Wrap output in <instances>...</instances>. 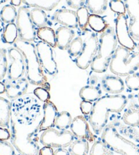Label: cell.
<instances>
[{
  "label": "cell",
  "mask_w": 139,
  "mask_h": 155,
  "mask_svg": "<svg viewBox=\"0 0 139 155\" xmlns=\"http://www.w3.org/2000/svg\"><path fill=\"white\" fill-rule=\"evenodd\" d=\"M17 16L18 11L16 10L15 6L11 4L5 5L0 11V18L3 23L7 25L14 23L16 20Z\"/></svg>",
  "instance_id": "29"
},
{
  "label": "cell",
  "mask_w": 139,
  "mask_h": 155,
  "mask_svg": "<svg viewBox=\"0 0 139 155\" xmlns=\"http://www.w3.org/2000/svg\"><path fill=\"white\" fill-rule=\"evenodd\" d=\"M22 2L27 6L52 11L59 4L61 0H22Z\"/></svg>",
  "instance_id": "24"
},
{
  "label": "cell",
  "mask_w": 139,
  "mask_h": 155,
  "mask_svg": "<svg viewBox=\"0 0 139 155\" xmlns=\"http://www.w3.org/2000/svg\"><path fill=\"white\" fill-rule=\"evenodd\" d=\"M5 86V93L10 99L15 100L25 95L29 87V81L25 78L17 80H4Z\"/></svg>",
  "instance_id": "16"
},
{
  "label": "cell",
  "mask_w": 139,
  "mask_h": 155,
  "mask_svg": "<svg viewBox=\"0 0 139 155\" xmlns=\"http://www.w3.org/2000/svg\"><path fill=\"white\" fill-rule=\"evenodd\" d=\"M16 25L18 31V39L29 42H33L35 40L37 31L31 18L29 8L27 5L18 8Z\"/></svg>",
  "instance_id": "10"
},
{
  "label": "cell",
  "mask_w": 139,
  "mask_h": 155,
  "mask_svg": "<svg viewBox=\"0 0 139 155\" xmlns=\"http://www.w3.org/2000/svg\"><path fill=\"white\" fill-rule=\"evenodd\" d=\"M72 116L71 114L66 111L60 112L58 114L55 120L54 127L58 130H68L71 125Z\"/></svg>",
  "instance_id": "30"
},
{
  "label": "cell",
  "mask_w": 139,
  "mask_h": 155,
  "mask_svg": "<svg viewBox=\"0 0 139 155\" xmlns=\"http://www.w3.org/2000/svg\"><path fill=\"white\" fill-rule=\"evenodd\" d=\"M13 46L18 49L24 58L26 65L25 73L29 82L33 85L43 87L50 91V84L39 60L35 44L18 38L13 44Z\"/></svg>",
  "instance_id": "3"
},
{
  "label": "cell",
  "mask_w": 139,
  "mask_h": 155,
  "mask_svg": "<svg viewBox=\"0 0 139 155\" xmlns=\"http://www.w3.org/2000/svg\"><path fill=\"white\" fill-rule=\"evenodd\" d=\"M93 108V104L92 102L87 101H82L80 103V110L83 114L86 116H89Z\"/></svg>",
  "instance_id": "41"
},
{
  "label": "cell",
  "mask_w": 139,
  "mask_h": 155,
  "mask_svg": "<svg viewBox=\"0 0 139 155\" xmlns=\"http://www.w3.org/2000/svg\"><path fill=\"white\" fill-rule=\"evenodd\" d=\"M70 129L79 139L86 140L90 143H94L96 140V136L91 131L89 123L83 116H77L73 119Z\"/></svg>",
  "instance_id": "15"
},
{
  "label": "cell",
  "mask_w": 139,
  "mask_h": 155,
  "mask_svg": "<svg viewBox=\"0 0 139 155\" xmlns=\"http://www.w3.org/2000/svg\"><path fill=\"white\" fill-rule=\"evenodd\" d=\"M66 2L70 8L78 10L79 8L84 6L86 0H66Z\"/></svg>",
  "instance_id": "42"
},
{
  "label": "cell",
  "mask_w": 139,
  "mask_h": 155,
  "mask_svg": "<svg viewBox=\"0 0 139 155\" xmlns=\"http://www.w3.org/2000/svg\"><path fill=\"white\" fill-rule=\"evenodd\" d=\"M122 120L126 125L135 127L139 125V106L132 102L128 108L125 110Z\"/></svg>",
  "instance_id": "21"
},
{
  "label": "cell",
  "mask_w": 139,
  "mask_h": 155,
  "mask_svg": "<svg viewBox=\"0 0 139 155\" xmlns=\"http://www.w3.org/2000/svg\"><path fill=\"white\" fill-rule=\"evenodd\" d=\"M9 139H10V130L0 127V140H8Z\"/></svg>",
  "instance_id": "43"
},
{
  "label": "cell",
  "mask_w": 139,
  "mask_h": 155,
  "mask_svg": "<svg viewBox=\"0 0 139 155\" xmlns=\"http://www.w3.org/2000/svg\"><path fill=\"white\" fill-rule=\"evenodd\" d=\"M118 44L115 29L108 25L100 35L99 50L90 65L91 70L96 73L105 72L109 67Z\"/></svg>",
  "instance_id": "4"
},
{
  "label": "cell",
  "mask_w": 139,
  "mask_h": 155,
  "mask_svg": "<svg viewBox=\"0 0 139 155\" xmlns=\"http://www.w3.org/2000/svg\"><path fill=\"white\" fill-rule=\"evenodd\" d=\"M4 29H5L4 23H3L2 19L0 18V40H2V38H3V34H4Z\"/></svg>",
  "instance_id": "46"
},
{
  "label": "cell",
  "mask_w": 139,
  "mask_h": 155,
  "mask_svg": "<svg viewBox=\"0 0 139 155\" xmlns=\"http://www.w3.org/2000/svg\"><path fill=\"white\" fill-rule=\"evenodd\" d=\"M43 118L40 121V132L54 128L56 118L58 114V109L50 100L44 102L43 104Z\"/></svg>",
  "instance_id": "17"
},
{
  "label": "cell",
  "mask_w": 139,
  "mask_h": 155,
  "mask_svg": "<svg viewBox=\"0 0 139 155\" xmlns=\"http://www.w3.org/2000/svg\"><path fill=\"white\" fill-rule=\"evenodd\" d=\"M7 51L4 48H0V82L4 80L8 71Z\"/></svg>",
  "instance_id": "36"
},
{
  "label": "cell",
  "mask_w": 139,
  "mask_h": 155,
  "mask_svg": "<svg viewBox=\"0 0 139 155\" xmlns=\"http://www.w3.org/2000/svg\"><path fill=\"white\" fill-rule=\"evenodd\" d=\"M101 87L105 92L111 95H118L125 89V84L120 76L107 74L101 79Z\"/></svg>",
  "instance_id": "18"
},
{
  "label": "cell",
  "mask_w": 139,
  "mask_h": 155,
  "mask_svg": "<svg viewBox=\"0 0 139 155\" xmlns=\"http://www.w3.org/2000/svg\"><path fill=\"white\" fill-rule=\"evenodd\" d=\"M125 84L128 89L134 91L139 90V73L134 72L126 77Z\"/></svg>",
  "instance_id": "37"
},
{
  "label": "cell",
  "mask_w": 139,
  "mask_h": 155,
  "mask_svg": "<svg viewBox=\"0 0 139 155\" xmlns=\"http://www.w3.org/2000/svg\"><path fill=\"white\" fill-rule=\"evenodd\" d=\"M81 37L83 41V49L74 61L79 68L86 70L90 66L98 52L99 39L95 31L88 28L82 31Z\"/></svg>",
  "instance_id": "7"
},
{
  "label": "cell",
  "mask_w": 139,
  "mask_h": 155,
  "mask_svg": "<svg viewBox=\"0 0 139 155\" xmlns=\"http://www.w3.org/2000/svg\"><path fill=\"white\" fill-rule=\"evenodd\" d=\"M35 46L39 60L44 71L50 76L56 75L58 73V68L54 58L52 47L43 41H38Z\"/></svg>",
  "instance_id": "12"
},
{
  "label": "cell",
  "mask_w": 139,
  "mask_h": 155,
  "mask_svg": "<svg viewBox=\"0 0 139 155\" xmlns=\"http://www.w3.org/2000/svg\"><path fill=\"white\" fill-rule=\"evenodd\" d=\"M0 155H15V148L6 140H0Z\"/></svg>",
  "instance_id": "39"
},
{
  "label": "cell",
  "mask_w": 139,
  "mask_h": 155,
  "mask_svg": "<svg viewBox=\"0 0 139 155\" xmlns=\"http://www.w3.org/2000/svg\"><path fill=\"white\" fill-rule=\"evenodd\" d=\"M68 150L71 155H88L89 142L86 140L76 138L69 146Z\"/></svg>",
  "instance_id": "26"
},
{
  "label": "cell",
  "mask_w": 139,
  "mask_h": 155,
  "mask_svg": "<svg viewBox=\"0 0 139 155\" xmlns=\"http://www.w3.org/2000/svg\"><path fill=\"white\" fill-rule=\"evenodd\" d=\"M54 155H71L68 150L65 148H57L54 152Z\"/></svg>",
  "instance_id": "45"
},
{
  "label": "cell",
  "mask_w": 139,
  "mask_h": 155,
  "mask_svg": "<svg viewBox=\"0 0 139 155\" xmlns=\"http://www.w3.org/2000/svg\"><path fill=\"white\" fill-rule=\"evenodd\" d=\"M137 48H138V52H139V43L138 44V45H137Z\"/></svg>",
  "instance_id": "51"
},
{
  "label": "cell",
  "mask_w": 139,
  "mask_h": 155,
  "mask_svg": "<svg viewBox=\"0 0 139 155\" xmlns=\"http://www.w3.org/2000/svg\"><path fill=\"white\" fill-rule=\"evenodd\" d=\"M52 19L57 23L71 29H76L79 26L77 13L73 10L65 8L58 10L53 14Z\"/></svg>",
  "instance_id": "19"
},
{
  "label": "cell",
  "mask_w": 139,
  "mask_h": 155,
  "mask_svg": "<svg viewBox=\"0 0 139 155\" xmlns=\"http://www.w3.org/2000/svg\"><path fill=\"white\" fill-rule=\"evenodd\" d=\"M109 24L107 23L102 16L97 15L90 14L88 19V25L90 27L92 30L97 33H102L106 29Z\"/></svg>",
  "instance_id": "31"
},
{
  "label": "cell",
  "mask_w": 139,
  "mask_h": 155,
  "mask_svg": "<svg viewBox=\"0 0 139 155\" xmlns=\"http://www.w3.org/2000/svg\"><path fill=\"white\" fill-rule=\"evenodd\" d=\"M108 0H86L85 6L92 15H102L106 12Z\"/></svg>",
  "instance_id": "27"
},
{
  "label": "cell",
  "mask_w": 139,
  "mask_h": 155,
  "mask_svg": "<svg viewBox=\"0 0 139 155\" xmlns=\"http://www.w3.org/2000/svg\"><path fill=\"white\" fill-rule=\"evenodd\" d=\"M30 16L33 24L37 28L48 27L47 26L48 25V16L44 10L33 8V9L30 10Z\"/></svg>",
  "instance_id": "28"
},
{
  "label": "cell",
  "mask_w": 139,
  "mask_h": 155,
  "mask_svg": "<svg viewBox=\"0 0 139 155\" xmlns=\"http://www.w3.org/2000/svg\"><path fill=\"white\" fill-rule=\"evenodd\" d=\"M128 104V98L122 94L102 96L94 102L88 116V123L96 135L102 134L109 123L110 115L119 114Z\"/></svg>",
  "instance_id": "1"
},
{
  "label": "cell",
  "mask_w": 139,
  "mask_h": 155,
  "mask_svg": "<svg viewBox=\"0 0 139 155\" xmlns=\"http://www.w3.org/2000/svg\"><path fill=\"white\" fill-rule=\"evenodd\" d=\"M77 18H78L79 26L82 31L87 28L88 25V19L90 16V12L86 6L79 8L76 11Z\"/></svg>",
  "instance_id": "35"
},
{
  "label": "cell",
  "mask_w": 139,
  "mask_h": 155,
  "mask_svg": "<svg viewBox=\"0 0 139 155\" xmlns=\"http://www.w3.org/2000/svg\"><path fill=\"white\" fill-rule=\"evenodd\" d=\"M37 36L41 41L48 44L52 48L57 47L56 32L51 27H44L41 28H37Z\"/></svg>",
  "instance_id": "25"
},
{
  "label": "cell",
  "mask_w": 139,
  "mask_h": 155,
  "mask_svg": "<svg viewBox=\"0 0 139 155\" xmlns=\"http://www.w3.org/2000/svg\"><path fill=\"white\" fill-rule=\"evenodd\" d=\"M39 155H54L53 148L44 146L39 151Z\"/></svg>",
  "instance_id": "44"
},
{
  "label": "cell",
  "mask_w": 139,
  "mask_h": 155,
  "mask_svg": "<svg viewBox=\"0 0 139 155\" xmlns=\"http://www.w3.org/2000/svg\"><path fill=\"white\" fill-rule=\"evenodd\" d=\"M18 38V31L17 27L15 23H10L5 27L3 40L4 42L10 44H13Z\"/></svg>",
  "instance_id": "32"
},
{
  "label": "cell",
  "mask_w": 139,
  "mask_h": 155,
  "mask_svg": "<svg viewBox=\"0 0 139 155\" xmlns=\"http://www.w3.org/2000/svg\"><path fill=\"white\" fill-rule=\"evenodd\" d=\"M40 105L31 96L21 97L12 103L11 115L27 123H33L40 112Z\"/></svg>",
  "instance_id": "8"
},
{
  "label": "cell",
  "mask_w": 139,
  "mask_h": 155,
  "mask_svg": "<svg viewBox=\"0 0 139 155\" xmlns=\"http://www.w3.org/2000/svg\"><path fill=\"white\" fill-rule=\"evenodd\" d=\"M83 46V41L82 37L77 36L73 40L71 41L69 44L67 51L71 59H76V58L81 54Z\"/></svg>",
  "instance_id": "33"
},
{
  "label": "cell",
  "mask_w": 139,
  "mask_h": 155,
  "mask_svg": "<svg viewBox=\"0 0 139 155\" xmlns=\"http://www.w3.org/2000/svg\"><path fill=\"white\" fill-rule=\"evenodd\" d=\"M109 69L119 76H128L139 69V52L118 46L111 59Z\"/></svg>",
  "instance_id": "5"
},
{
  "label": "cell",
  "mask_w": 139,
  "mask_h": 155,
  "mask_svg": "<svg viewBox=\"0 0 139 155\" xmlns=\"http://www.w3.org/2000/svg\"><path fill=\"white\" fill-rule=\"evenodd\" d=\"M76 140V136L69 130L47 129L41 134L40 140L41 144L52 148H66Z\"/></svg>",
  "instance_id": "9"
},
{
  "label": "cell",
  "mask_w": 139,
  "mask_h": 155,
  "mask_svg": "<svg viewBox=\"0 0 139 155\" xmlns=\"http://www.w3.org/2000/svg\"><path fill=\"white\" fill-rule=\"evenodd\" d=\"M55 32L57 46L63 51L67 50L71 41L75 38L76 32L73 29L65 26L59 27Z\"/></svg>",
  "instance_id": "20"
},
{
  "label": "cell",
  "mask_w": 139,
  "mask_h": 155,
  "mask_svg": "<svg viewBox=\"0 0 139 155\" xmlns=\"http://www.w3.org/2000/svg\"><path fill=\"white\" fill-rule=\"evenodd\" d=\"M8 1H9V0H0V5L5 4V3H6Z\"/></svg>",
  "instance_id": "49"
},
{
  "label": "cell",
  "mask_w": 139,
  "mask_h": 155,
  "mask_svg": "<svg viewBox=\"0 0 139 155\" xmlns=\"http://www.w3.org/2000/svg\"><path fill=\"white\" fill-rule=\"evenodd\" d=\"M115 30L118 43L122 46L134 51L137 44L130 35L126 15H118L117 16Z\"/></svg>",
  "instance_id": "13"
},
{
  "label": "cell",
  "mask_w": 139,
  "mask_h": 155,
  "mask_svg": "<svg viewBox=\"0 0 139 155\" xmlns=\"http://www.w3.org/2000/svg\"><path fill=\"white\" fill-rule=\"evenodd\" d=\"M33 93H34L36 97H37V99L44 103L50 99V94L49 93V91L43 87H39L36 88L33 91Z\"/></svg>",
  "instance_id": "40"
},
{
  "label": "cell",
  "mask_w": 139,
  "mask_h": 155,
  "mask_svg": "<svg viewBox=\"0 0 139 155\" xmlns=\"http://www.w3.org/2000/svg\"><path fill=\"white\" fill-rule=\"evenodd\" d=\"M90 155H111L112 150L102 140H96L90 150Z\"/></svg>",
  "instance_id": "34"
},
{
  "label": "cell",
  "mask_w": 139,
  "mask_h": 155,
  "mask_svg": "<svg viewBox=\"0 0 139 155\" xmlns=\"http://www.w3.org/2000/svg\"><path fill=\"white\" fill-rule=\"evenodd\" d=\"M5 93V86L3 82H0V94Z\"/></svg>",
  "instance_id": "48"
},
{
  "label": "cell",
  "mask_w": 139,
  "mask_h": 155,
  "mask_svg": "<svg viewBox=\"0 0 139 155\" xmlns=\"http://www.w3.org/2000/svg\"><path fill=\"white\" fill-rule=\"evenodd\" d=\"M137 99H138V104H139V93H138V95H137Z\"/></svg>",
  "instance_id": "50"
},
{
  "label": "cell",
  "mask_w": 139,
  "mask_h": 155,
  "mask_svg": "<svg viewBox=\"0 0 139 155\" xmlns=\"http://www.w3.org/2000/svg\"><path fill=\"white\" fill-rule=\"evenodd\" d=\"M130 18L129 32L135 41L139 42V0H123Z\"/></svg>",
  "instance_id": "14"
},
{
  "label": "cell",
  "mask_w": 139,
  "mask_h": 155,
  "mask_svg": "<svg viewBox=\"0 0 139 155\" xmlns=\"http://www.w3.org/2000/svg\"><path fill=\"white\" fill-rule=\"evenodd\" d=\"M7 55L9 59L7 79L14 80L23 78L26 72L25 61L23 54L18 49L12 46L8 48Z\"/></svg>",
  "instance_id": "11"
},
{
  "label": "cell",
  "mask_w": 139,
  "mask_h": 155,
  "mask_svg": "<svg viewBox=\"0 0 139 155\" xmlns=\"http://www.w3.org/2000/svg\"><path fill=\"white\" fill-rule=\"evenodd\" d=\"M22 2V0H10V4L14 6H20Z\"/></svg>",
  "instance_id": "47"
},
{
  "label": "cell",
  "mask_w": 139,
  "mask_h": 155,
  "mask_svg": "<svg viewBox=\"0 0 139 155\" xmlns=\"http://www.w3.org/2000/svg\"></svg>",
  "instance_id": "52"
},
{
  "label": "cell",
  "mask_w": 139,
  "mask_h": 155,
  "mask_svg": "<svg viewBox=\"0 0 139 155\" xmlns=\"http://www.w3.org/2000/svg\"><path fill=\"white\" fill-rule=\"evenodd\" d=\"M101 140L116 153L121 155H139V146L122 136L112 124H108L102 131Z\"/></svg>",
  "instance_id": "6"
},
{
  "label": "cell",
  "mask_w": 139,
  "mask_h": 155,
  "mask_svg": "<svg viewBox=\"0 0 139 155\" xmlns=\"http://www.w3.org/2000/svg\"><path fill=\"white\" fill-rule=\"evenodd\" d=\"M40 124L27 123L11 115L10 140L14 147L21 155H37L40 151L38 132Z\"/></svg>",
  "instance_id": "2"
},
{
  "label": "cell",
  "mask_w": 139,
  "mask_h": 155,
  "mask_svg": "<svg viewBox=\"0 0 139 155\" xmlns=\"http://www.w3.org/2000/svg\"><path fill=\"white\" fill-rule=\"evenodd\" d=\"M109 7L113 12L118 15H126V8L122 0H111L109 2Z\"/></svg>",
  "instance_id": "38"
},
{
  "label": "cell",
  "mask_w": 139,
  "mask_h": 155,
  "mask_svg": "<svg viewBox=\"0 0 139 155\" xmlns=\"http://www.w3.org/2000/svg\"><path fill=\"white\" fill-rule=\"evenodd\" d=\"M79 95L83 101L95 102L102 97V89L99 86H84L80 89Z\"/></svg>",
  "instance_id": "22"
},
{
  "label": "cell",
  "mask_w": 139,
  "mask_h": 155,
  "mask_svg": "<svg viewBox=\"0 0 139 155\" xmlns=\"http://www.w3.org/2000/svg\"><path fill=\"white\" fill-rule=\"evenodd\" d=\"M12 103L8 99L0 97V127L10 128Z\"/></svg>",
  "instance_id": "23"
}]
</instances>
